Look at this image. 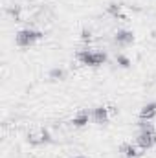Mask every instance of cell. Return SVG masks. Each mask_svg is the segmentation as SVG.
I'll list each match as a JSON object with an SVG mask.
<instances>
[{
  "mask_svg": "<svg viewBox=\"0 0 156 158\" xmlns=\"http://www.w3.org/2000/svg\"><path fill=\"white\" fill-rule=\"evenodd\" d=\"M136 142H138V145L142 149H151L154 145L156 143V131H154V127H153V123L140 119V134H138Z\"/></svg>",
  "mask_w": 156,
  "mask_h": 158,
  "instance_id": "cell-1",
  "label": "cell"
},
{
  "mask_svg": "<svg viewBox=\"0 0 156 158\" xmlns=\"http://www.w3.org/2000/svg\"><path fill=\"white\" fill-rule=\"evenodd\" d=\"M77 59L83 64H88V66H101V64L107 61V55L101 53V52H88V50H83V52H79Z\"/></svg>",
  "mask_w": 156,
  "mask_h": 158,
  "instance_id": "cell-2",
  "label": "cell"
},
{
  "mask_svg": "<svg viewBox=\"0 0 156 158\" xmlns=\"http://www.w3.org/2000/svg\"><path fill=\"white\" fill-rule=\"evenodd\" d=\"M40 37H42V33L37 30H22L17 33V44L22 48H28V46H33Z\"/></svg>",
  "mask_w": 156,
  "mask_h": 158,
  "instance_id": "cell-3",
  "label": "cell"
},
{
  "mask_svg": "<svg viewBox=\"0 0 156 158\" xmlns=\"http://www.w3.org/2000/svg\"><path fill=\"white\" fill-rule=\"evenodd\" d=\"M28 142H30L31 145L48 143V142H50V132H48V131H44V129H40V131H37V132H30Z\"/></svg>",
  "mask_w": 156,
  "mask_h": 158,
  "instance_id": "cell-4",
  "label": "cell"
},
{
  "mask_svg": "<svg viewBox=\"0 0 156 158\" xmlns=\"http://www.w3.org/2000/svg\"><path fill=\"white\" fill-rule=\"evenodd\" d=\"M154 116H156V103H147V105L142 107V110H140V119L149 121V119H153Z\"/></svg>",
  "mask_w": 156,
  "mask_h": 158,
  "instance_id": "cell-5",
  "label": "cell"
},
{
  "mask_svg": "<svg viewBox=\"0 0 156 158\" xmlns=\"http://www.w3.org/2000/svg\"><path fill=\"white\" fill-rule=\"evenodd\" d=\"M92 119H94L96 123H99V125L107 123V119H109V109H105V107H97V109H94V112H92Z\"/></svg>",
  "mask_w": 156,
  "mask_h": 158,
  "instance_id": "cell-6",
  "label": "cell"
},
{
  "mask_svg": "<svg viewBox=\"0 0 156 158\" xmlns=\"http://www.w3.org/2000/svg\"><path fill=\"white\" fill-rule=\"evenodd\" d=\"M114 40H116V44H119V46H127V44H130L132 40H134V35H132V31H117L116 37H114Z\"/></svg>",
  "mask_w": 156,
  "mask_h": 158,
  "instance_id": "cell-7",
  "label": "cell"
},
{
  "mask_svg": "<svg viewBox=\"0 0 156 158\" xmlns=\"http://www.w3.org/2000/svg\"><path fill=\"white\" fill-rule=\"evenodd\" d=\"M88 119H90V114H88L86 110H81L77 116H74L72 123H74L76 127H83V125H86V123H88Z\"/></svg>",
  "mask_w": 156,
  "mask_h": 158,
  "instance_id": "cell-8",
  "label": "cell"
},
{
  "mask_svg": "<svg viewBox=\"0 0 156 158\" xmlns=\"http://www.w3.org/2000/svg\"><path fill=\"white\" fill-rule=\"evenodd\" d=\"M121 153H123L127 158H138V156H140L138 149H136L134 145H130V143H125V145L121 147Z\"/></svg>",
  "mask_w": 156,
  "mask_h": 158,
  "instance_id": "cell-9",
  "label": "cell"
},
{
  "mask_svg": "<svg viewBox=\"0 0 156 158\" xmlns=\"http://www.w3.org/2000/svg\"><path fill=\"white\" fill-rule=\"evenodd\" d=\"M51 77H64V72H63V70H53V72H51Z\"/></svg>",
  "mask_w": 156,
  "mask_h": 158,
  "instance_id": "cell-10",
  "label": "cell"
},
{
  "mask_svg": "<svg viewBox=\"0 0 156 158\" xmlns=\"http://www.w3.org/2000/svg\"><path fill=\"white\" fill-rule=\"evenodd\" d=\"M110 11H112V13L119 11V6H116V4H110Z\"/></svg>",
  "mask_w": 156,
  "mask_h": 158,
  "instance_id": "cell-11",
  "label": "cell"
},
{
  "mask_svg": "<svg viewBox=\"0 0 156 158\" xmlns=\"http://www.w3.org/2000/svg\"><path fill=\"white\" fill-rule=\"evenodd\" d=\"M77 158H84V156H77Z\"/></svg>",
  "mask_w": 156,
  "mask_h": 158,
  "instance_id": "cell-12",
  "label": "cell"
}]
</instances>
